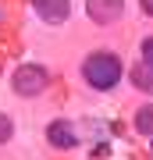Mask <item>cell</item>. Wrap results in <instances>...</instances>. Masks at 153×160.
<instances>
[{"label": "cell", "instance_id": "cell-1", "mask_svg": "<svg viewBox=\"0 0 153 160\" xmlns=\"http://www.w3.org/2000/svg\"><path fill=\"white\" fill-rule=\"evenodd\" d=\"M125 78V61L114 46H96L79 61V82L89 92H114Z\"/></svg>", "mask_w": 153, "mask_h": 160}, {"label": "cell", "instance_id": "cell-10", "mask_svg": "<svg viewBox=\"0 0 153 160\" xmlns=\"http://www.w3.org/2000/svg\"><path fill=\"white\" fill-rule=\"evenodd\" d=\"M150 153H153V139H150Z\"/></svg>", "mask_w": 153, "mask_h": 160}, {"label": "cell", "instance_id": "cell-2", "mask_svg": "<svg viewBox=\"0 0 153 160\" xmlns=\"http://www.w3.org/2000/svg\"><path fill=\"white\" fill-rule=\"evenodd\" d=\"M50 89V71L43 64H18L11 75V92L22 100H36Z\"/></svg>", "mask_w": 153, "mask_h": 160}, {"label": "cell", "instance_id": "cell-6", "mask_svg": "<svg viewBox=\"0 0 153 160\" xmlns=\"http://www.w3.org/2000/svg\"><path fill=\"white\" fill-rule=\"evenodd\" d=\"M32 14L43 25H64L71 18V0H32Z\"/></svg>", "mask_w": 153, "mask_h": 160}, {"label": "cell", "instance_id": "cell-3", "mask_svg": "<svg viewBox=\"0 0 153 160\" xmlns=\"http://www.w3.org/2000/svg\"><path fill=\"white\" fill-rule=\"evenodd\" d=\"M43 139H46V146H54V149H75V146L82 142L79 128H75L68 118H54V121H46Z\"/></svg>", "mask_w": 153, "mask_h": 160}, {"label": "cell", "instance_id": "cell-9", "mask_svg": "<svg viewBox=\"0 0 153 160\" xmlns=\"http://www.w3.org/2000/svg\"><path fill=\"white\" fill-rule=\"evenodd\" d=\"M139 7H142V14L153 18V0H139Z\"/></svg>", "mask_w": 153, "mask_h": 160}, {"label": "cell", "instance_id": "cell-5", "mask_svg": "<svg viewBox=\"0 0 153 160\" xmlns=\"http://www.w3.org/2000/svg\"><path fill=\"white\" fill-rule=\"evenodd\" d=\"M132 82H135V89L153 92V36H142L139 43V61L132 68Z\"/></svg>", "mask_w": 153, "mask_h": 160}, {"label": "cell", "instance_id": "cell-8", "mask_svg": "<svg viewBox=\"0 0 153 160\" xmlns=\"http://www.w3.org/2000/svg\"><path fill=\"white\" fill-rule=\"evenodd\" d=\"M11 139H14V121L7 110H0V146H7Z\"/></svg>", "mask_w": 153, "mask_h": 160}, {"label": "cell", "instance_id": "cell-4", "mask_svg": "<svg viewBox=\"0 0 153 160\" xmlns=\"http://www.w3.org/2000/svg\"><path fill=\"white\" fill-rule=\"evenodd\" d=\"M85 14H89L93 25L110 29L125 18V0H85Z\"/></svg>", "mask_w": 153, "mask_h": 160}, {"label": "cell", "instance_id": "cell-7", "mask_svg": "<svg viewBox=\"0 0 153 160\" xmlns=\"http://www.w3.org/2000/svg\"><path fill=\"white\" fill-rule=\"evenodd\" d=\"M132 128H135L142 139H153V103H142V107L135 110V118H132Z\"/></svg>", "mask_w": 153, "mask_h": 160}]
</instances>
